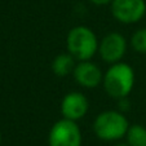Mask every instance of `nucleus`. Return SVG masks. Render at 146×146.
Returning <instances> with one entry per match:
<instances>
[{
	"label": "nucleus",
	"instance_id": "4468645a",
	"mask_svg": "<svg viewBox=\"0 0 146 146\" xmlns=\"http://www.w3.org/2000/svg\"><path fill=\"white\" fill-rule=\"evenodd\" d=\"M114 146H128L127 142H116Z\"/></svg>",
	"mask_w": 146,
	"mask_h": 146
},
{
	"label": "nucleus",
	"instance_id": "20e7f679",
	"mask_svg": "<svg viewBox=\"0 0 146 146\" xmlns=\"http://www.w3.org/2000/svg\"><path fill=\"white\" fill-rule=\"evenodd\" d=\"M83 135L78 121L61 118L49 129L48 146H82Z\"/></svg>",
	"mask_w": 146,
	"mask_h": 146
},
{
	"label": "nucleus",
	"instance_id": "f03ea898",
	"mask_svg": "<svg viewBox=\"0 0 146 146\" xmlns=\"http://www.w3.org/2000/svg\"><path fill=\"white\" fill-rule=\"evenodd\" d=\"M129 125L124 113L119 110H105L94 118L92 129L98 140L116 142L125 137Z\"/></svg>",
	"mask_w": 146,
	"mask_h": 146
},
{
	"label": "nucleus",
	"instance_id": "ddd939ff",
	"mask_svg": "<svg viewBox=\"0 0 146 146\" xmlns=\"http://www.w3.org/2000/svg\"><path fill=\"white\" fill-rule=\"evenodd\" d=\"M93 5L97 7H105V5H110L113 0H89Z\"/></svg>",
	"mask_w": 146,
	"mask_h": 146
},
{
	"label": "nucleus",
	"instance_id": "9d476101",
	"mask_svg": "<svg viewBox=\"0 0 146 146\" xmlns=\"http://www.w3.org/2000/svg\"><path fill=\"white\" fill-rule=\"evenodd\" d=\"M124 138L128 146H146V128L141 124H131Z\"/></svg>",
	"mask_w": 146,
	"mask_h": 146
},
{
	"label": "nucleus",
	"instance_id": "0eeeda50",
	"mask_svg": "<svg viewBox=\"0 0 146 146\" xmlns=\"http://www.w3.org/2000/svg\"><path fill=\"white\" fill-rule=\"evenodd\" d=\"M72 76H74L76 84H79L82 88L94 89L102 86L104 71L92 60L78 61L74 71H72Z\"/></svg>",
	"mask_w": 146,
	"mask_h": 146
},
{
	"label": "nucleus",
	"instance_id": "7ed1b4c3",
	"mask_svg": "<svg viewBox=\"0 0 146 146\" xmlns=\"http://www.w3.org/2000/svg\"><path fill=\"white\" fill-rule=\"evenodd\" d=\"M98 38L88 26H75L66 36V49L76 61L92 60L98 53Z\"/></svg>",
	"mask_w": 146,
	"mask_h": 146
},
{
	"label": "nucleus",
	"instance_id": "1a4fd4ad",
	"mask_svg": "<svg viewBox=\"0 0 146 146\" xmlns=\"http://www.w3.org/2000/svg\"><path fill=\"white\" fill-rule=\"evenodd\" d=\"M78 61L70 54L69 52L60 53L53 58L52 64H50V69H52L53 74L58 78H66L70 74H72L75 69Z\"/></svg>",
	"mask_w": 146,
	"mask_h": 146
},
{
	"label": "nucleus",
	"instance_id": "f257e3e1",
	"mask_svg": "<svg viewBox=\"0 0 146 146\" xmlns=\"http://www.w3.org/2000/svg\"><path fill=\"white\" fill-rule=\"evenodd\" d=\"M136 84V74L131 65L123 61L109 66L104 72L102 87L106 94L114 100L124 98L131 94Z\"/></svg>",
	"mask_w": 146,
	"mask_h": 146
},
{
	"label": "nucleus",
	"instance_id": "2eb2a0df",
	"mask_svg": "<svg viewBox=\"0 0 146 146\" xmlns=\"http://www.w3.org/2000/svg\"><path fill=\"white\" fill-rule=\"evenodd\" d=\"M0 143H1V131H0Z\"/></svg>",
	"mask_w": 146,
	"mask_h": 146
},
{
	"label": "nucleus",
	"instance_id": "9b49d317",
	"mask_svg": "<svg viewBox=\"0 0 146 146\" xmlns=\"http://www.w3.org/2000/svg\"><path fill=\"white\" fill-rule=\"evenodd\" d=\"M129 45L135 52L146 54V27H141L132 34L129 39Z\"/></svg>",
	"mask_w": 146,
	"mask_h": 146
},
{
	"label": "nucleus",
	"instance_id": "423d86ee",
	"mask_svg": "<svg viewBox=\"0 0 146 146\" xmlns=\"http://www.w3.org/2000/svg\"><path fill=\"white\" fill-rule=\"evenodd\" d=\"M111 14L123 25L140 22L146 14L145 0H113L110 4Z\"/></svg>",
	"mask_w": 146,
	"mask_h": 146
},
{
	"label": "nucleus",
	"instance_id": "6e6552de",
	"mask_svg": "<svg viewBox=\"0 0 146 146\" xmlns=\"http://www.w3.org/2000/svg\"><path fill=\"white\" fill-rule=\"evenodd\" d=\"M89 110V101L82 92H69L61 101L60 111L62 118L79 121L87 115Z\"/></svg>",
	"mask_w": 146,
	"mask_h": 146
},
{
	"label": "nucleus",
	"instance_id": "39448f33",
	"mask_svg": "<svg viewBox=\"0 0 146 146\" xmlns=\"http://www.w3.org/2000/svg\"><path fill=\"white\" fill-rule=\"evenodd\" d=\"M129 41L125 39L123 34L118 31L108 33L98 43V56L104 62L109 65L116 64L123 61L127 54Z\"/></svg>",
	"mask_w": 146,
	"mask_h": 146
},
{
	"label": "nucleus",
	"instance_id": "f8f14e48",
	"mask_svg": "<svg viewBox=\"0 0 146 146\" xmlns=\"http://www.w3.org/2000/svg\"><path fill=\"white\" fill-rule=\"evenodd\" d=\"M118 101V110L119 111H121V113H127L128 110H129V100H128V97H124V98H119V100H116Z\"/></svg>",
	"mask_w": 146,
	"mask_h": 146
}]
</instances>
